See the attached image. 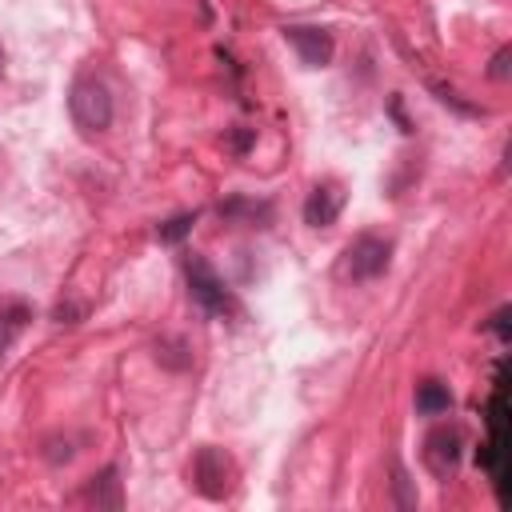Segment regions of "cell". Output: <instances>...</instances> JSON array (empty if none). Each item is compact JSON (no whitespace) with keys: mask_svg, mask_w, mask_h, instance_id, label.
<instances>
[{"mask_svg":"<svg viewBox=\"0 0 512 512\" xmlns=\"http://www.w3.org/2000/svg\"><path fill=\"white\" fill-rule=\"evenodd\" d=\"M68 112H72V124L84 136L104 132L112 124V92H108V84L96 80V76H76L72 92H68Z\"/></svg>","mask_w":512,"mask_h":512,"instance_id":"6da1fadb","label":"cell"},{"mask_svg":"<svg viewBox=\"0 0 512 512\" xmlns=\"http://www.w3.org/2000/svg\"><path fill=\"white\" fill-rule=\"evenodd\" d=\"M392 488H396V504H400V508H412V504H416V496L408 492V476H404L400 464L392 468Z\"/></svg>","mask_w":512,"mask_h":512,"instance_id":"7c38bea8","label":"cell"},{"mask_svg":"<svg viewBox=\"0 0 512 512\" xmlns=\"http://www.w3.org/2000/svg\"><path fill=\"white\" fill-rule=\"evenodd\" d=\"M228 144H232V152H244V148L252 144V132H232V136H228Z\"/></svg>","mask_w":512,"mask_h":512,"instance_id":"5bb4252c","label":"cell"},{"mask_svg":"<svg viewBox=\"0 0 512 512\" xmlns=\"http://www.w3.org/2000/svg\"><path fill=\"white\" fill-rule=\"evenodd\" d=\"M192 224H196V212H180V216L164 220V224L156 228V236H160L164 244H176V240H184V236L192 232Z\"/></svg>","mask_w":512,"mask_h":512,"instance_id":"8fae6325","label":"cell"},{"mask_svg":"<svg viewBox=\"0 0 512 512\" xmlns=\"http://www.w3.org/2000/svg\"><path fill=\"white\" fill-rule=\"evenodd\" d=\"M232 476H236L232 460L220 448H212V444L196 448V456H192V488L204 500H224L232 492Z\"/></svg>","mask_w":512,"mask_h":512,"instance_id":"277c9868","label":"cell"},{"mask_svg":"<svg viewBox=\"0 0 512 512\" xmlns=\"http://www.w3.org/2000/svg\"><path fill=\"white\" fill-rule=\"evenodd\" d=\"M388 260H392V244L380 240V236H356L348 248H344V260H340V272L348 280H376L388 272Z\"/></svg>","mask_w":512,"mask_h":512,"instance_id":"7a4b0ae2","label":"cell"},{"mask_svg":"<svg viewBox=\"0 0 512 512\" xmlns=\"http://www.w3.org/2000/svg\"><path fill=\"white\" fill-rule=\"evenodd\" d=\"M284 40L300 52L304 64L312 68H324L332 60V32L328 28H312V24H288L284 28Z\"/></svg>","mask_w":512,"mask_h":512,"instance_id":"8992f818","label":"cell"},{"mask_svg":"<svg viewBox=\"0 0 512 512\" xmlns=\"http://www.w3.org/2000/svg\"><path fill=\"white\" fill-rule=\"evenodd\" d=\"M84 504H96V508H120L124 496H120V480H116V468H104L100 476L88 480V488L80 492Z\"/></svg>","mask_w":512,"mask_h":512,"instance_id":"ba28073f","label":"cell"},{"mask_svg":"<svg viewBox=\"0 0 512 512\" xmlns=\"http://www.w3.org/2000/svg\"><path fill=\"white\" fill-rule=\"evenodd\" d=\"M184 272H188V292H192V300H196L204 312H212V316H228V312H236L232 292L224 288V280L212 272V264H208V260L188 256Z\"/></svg>","mask_w":512,"mask_h":512,"instance_id":"3957f363","label":"cell"},{"mask_svg":"<svg viewBox=\"0 0 512 512\" xmlns=\"http://www.w3.org/2000/svg\"><path fill=\"white\" fill-rule=\"evenodd\" d=\"M424 464H428V472L436 480H448L456 472V464H460V432L448 428V424L444 428H432L424 436Z\"/></svg>","mask_w":512,"mask_h":512,"instance_id":"5b68a950","label":"cell"},{"mask_svg":"<svg viewBox=\"0 0 512 512\" xmlns=\"http://www.w3.org/2000/svg\"><path fill=\"white\" fill-rule=\"evenodd\" d=\"M340 208H344V188L340 184H316L304 200V224L328 228V224H336Z\"/></svg>","mask_w":512,"mask_h":512,"instance_id":"52a82bcc","label":"cell"},{"mask_svg":"<svg viewBox=\"0 0 512 512\" xmlns=\"http://www.w3.org/2000/svg\"><path fill=\"white\" fill-rule=\"evenodd\" d=\"M508 56H512L508 48H500V52L492 56V68H488V76H492V80H504V76H508Z\"/></svg>","mask_w":512,"mask_h":512,"instance_id":"4fadbf2b","label":"cell"},{"mask_svg":"<svg viewBox=\"0 0 512 512\" xmlns=\"http://www.w3.org/2000/svg\"><path fill=\"white\" fill-rule=\"evenodd\" d=\"M452 408V392H448V384H440V380H424V384H416V412L420 416H444Z\"/></svg>","mask_w":512,"mask_h":512,"instance_id":"9c48e42d","label":"cell"},{"mask_svg":"<svg viewBox=\"0 0 512 512\" xmlns=\"http://www.w3.org/2000/svg\"><path fill=\"white\" fill-rule=\"evenodd\" d=\"M24 320H28V308H24L20 300H0V360H4V352L12 348L16 332L24 328Z\"/></svg>","mask_w":512,"mask_h":512,"instance_id":"30bf717a","label":"cell"}]
</instances>
